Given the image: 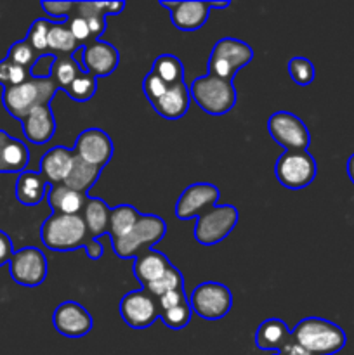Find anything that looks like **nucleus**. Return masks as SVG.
Wrapping results in <instances>:
<instances>
[{"label":"nucleus","instance_id":"nucleus-24","mask_svg":"<svg viewBox=\"0 0 354 355\" xmlns=\"http://www.w3.org/2000/svg\"><path fill=\"white\" fill-rule=\"evenodd\" d=\"M49 187L51 186L40 175V172H30V170H26V172L19 173V177H17L16 198L24 207H37L47 196Z\"/></svg>","mask_w":354,"mask_h":355},{"label":"nucleus","instance_id":"nucleus-2","mask_svg":"<svg viewBox=\"0 0 354 355\" xmlns=\"http://www.w3.org/2000/svg\"><path fill=\"white\" fill-rule=\"evenodd\" d=\"M292 340L309 355H333L347 343L344 329L321 318H305L297 322L292 329Z\"/></svg>","mask_w":354,"mask_h":355},{"label":"nucleus","instance_id":"nucleus-1","mask_svg":"<svg viewBox=\"0 0 354 355\" xmlns=\"http://www.w3.org/2000/svg\"><path fill=\"white\" fill-rule=\"evenodd\" d=\"M221 191L210 182H196L183 191L176 203V217L189 220L196 217L194 239L203 246L224 241L238 224V210L233 205H215Z\"/></svg>","mask_w":354,"mask_h":355},{"label":"nucleus","instance_id":"nucleus-19","mask_svg":"<svg viewBox=\"0 0 354 355\" xmlns=\"http://www.w3.org/2000/svg\"><path fill=\"white\" fill-rule=\"evenodd\" d=\"M30 163V149L19 139L0 130V173H23Z\"/></svg>","mask_w":354,"mask_h":355},{"label":"nucleus","instance_id":"nucleus-40","mask_svg":"<svg viewBox=\"0 0 354 355\" xmlns=\"http://www.w3.org/2000/svg\"><path fill=\"white\" fill-rule=\"evenodd\" d=\"M169 87L170 85H167V83L163 82L162 78H158L153 71H149L148 75L144 76V80H142V90H144V96L146 99L149 101V104H151L153 101L158 99V97H162Z\"/></svg>","mask_w":354,"mask_h":355},{"label":"nucleus","instance_id":"nucleus-8","mask_svg":"<svg viewBox=\"0 0 354 355\" xmlns=\"http://www.w3.org/2000/svg\"><path fill=\"white\" fill-rule=\"evenodd\" d=\"M191 311L205 321H219L231 311L233 295L228 286L221 283H201L191 293Z\"/></svg>","mask_w":354,"mask_h":355},{"label":"nucleus","instance_id":"nucleus-33","mask_svg":"<svg viewBox=\"0 0 354 355\" xmlns=\"http://www.w3.org/2000/svg\"><path fill=\"white\" fill-rule=\"evenodd\" d=\"M73 101L76 103H87V101L92 99L97 92V78L96 76L89 75V73H82L78 78H75V82L65 90Z\"/></svg>","mask_w":354,"mask_h":355},{"label":"nucleus","instance_id":"nucleus-16","mask_svg":"<svg viewBox=\"0 0 354 355\" xmlns=\"http://www.w3.org/2000/svg\"><path fill=\"white\" fill-rule=\"evenodd\" d=\"M118 62H120V54L113 44L97 40L83 47V69L96 78L110 76L117 69Z\"/></svg>","mask_w":354,"mask_h":355},{"label":"nucleus","instance_id":"nucleus-37","mask_svg":"<svg viewBox=\"0 0 354 355\" xmlns=\"http://www.w3.org/2000/svg\"><path fill=\"white\" fill-rule=\"evenodd\" d=\"M28 78H30V71H28V69L14 64L9 59H2V61H0V85H2L3 89L19 85V83L26 82Z\"/></svg>","mask_w":354,"mask_h":355},{"label":"nucleus","instance_id":"nucleus-44","mask_svg":"<svg viewBox=\"0 0 354 355\" xmlns=\"http://www.w3.org/2000/svg\"><path fill=\"white\" fill-rule=\"evenodd\" d=\"M14 255V246L10 238L7 236V232L0 231V267L6 266V263L10 262Z\"/></svg>","mask_w":354,"mask_h":355},{"label":"nucleus","instance_id":"nucleus-23","mask_svg":"<svg viewBox=\"0 0 354 355\" xmlns=\"http://www.w3.org/2000/svg\"><path fill=\"white\" fill-rule=\"evenodd\" d=\"M170 267H172V263H170V260L163 253L151 250V252L144 253V255L137 257L134 260L132 272L137 277L139 283L142 284V288H146L148 284L158 281Z\"/></svg>","mask_w":354,"mask_h":355},{"label":"nucleus","instance_id":"nucleus-42","mask_svg":"<svg viewBox=\"0 0 354 355\" xmlns=\"http://www.w3.org/2000/svg\"><path fill=\"white\" fill-rule=\"evenodd\" d=\"M56 62V55L45 54L35 61V64L30 68L31 78H51L52 66Z\"/></svg>","mask_w":354,"mask_h":355},{"label":"nucleus","instance_id":"nucleus-12","mask_svg":"<svg viewBox=\"0 0 354 355\" xmlns=\"http://www.w3.org/2000/svg\"><path fill=\"white\" fill-rule=\"evenodd\" d=\"M9 274L14 283L21 286H40L47 277V259L35 246H26L14 252L9 262Z\"/></svg>","mask_w":354,"mask_h":355},{"label":"nucleus","instance_id":"nucleus-4","mask_svg":"<svg viewBox=\"0 0 354 355\" xmlns=\"http://www.w3.org/2000/svg\"><path fill=\"white\" fill-rule=\"evenodd\" d=\"M58 85L52 78H28L16 87L3 89L2 104L7 113L16 120L24 116L40 106H49L58 94Z\"/></svg>","mask_w":354,"mask_h":355},{"label":"nucleus","instance_id":"nucleus-32","mask_svg":"<svg viewBox=\"0 0 354 355\" xmlns=\"http://www.w3.org/2000/svg\"><path fill=\"white\" fill-rule=\"evenodd\" d=\"M148 293H151L153 297L158 300L160 297H163L165 293H169V291H176V290H184V277H183V272H180L177 267H170L169 270H167L165 274H163L162 277H160L158 281H155V283L148 284V286L144 288Z\"/></svg>","mask_w":354,"mask_h":355},{"label":"nucleus","instance_id":"nucleus-9","mask_svg":"<svg viewBox=\"0 0 354 355\" xmlns=\"http://www.w3.org/2000/svg\"><path fill=\"white\" fill-rule=\"evenodd\" d=\"M274 172L281 186L287 189H304L316 179L318 165L307 151H285L278 158Z\"/></svg>","mask_w":354,"mask_h":355},{"label":"nucleus","instance_id":"nucleus-7","mask_svg":"<svg viewBox=\"0 0 354 355\" xmlns=\"http://www.w3.org/2000/svg\"><path fill=\"white\" fill-rule=\"evenodd\" d=\"M253 59V51L248 44L238 38H221L214 45L208 58V75L233 82L236 73Z\"/></svg>","mask_w":354,"mask_h":355},{"label":"nucleus","instance_id":"nucleus-14","mask_svg":"<svg viewBox=\"0 0 354 355\" xmlns=\"http://www.w3.org/2000/svg\"><path fill=\"white\" fill-rule=\"evenodd\" d=\"M170 10L174 26L180 31H196L207 23L210 9H228L229 2H160Z\"/></svg>","mask_w":354,"mask_h":355},{"label":"nucleus","instance_id":"nucleus-34","mask_svg":"<svg viewBox=\"0 0 354 355\" xmlns=\"http://www.w3.org/2000/svg\"><path fill=\"white\" fill-rule=\"evenodd\" d=\"M51 28L52 23L49 19H35L33 23H31L30 30H28L26 42L38 52V55L49 54L47 37Z\"/></svg>","mask_w":354,"mask_h":355},{"label":"nucleus","instance_id":"nucleus-47","mask_svg":"<svg viewBox=\"0 0 354 355\" xmlns=\"http://www.w3.org/2000/svg\"><path fill=\"white\" fill-rule=\"evenodd\" d=\"M125 9V2H106V16H118Z\"/></svg>","mask_w":354,"mask_h":355},{"label":"nucleus","instance_id":"nucleus-45","mask_svg":"<svg viewBox=\"0 0 354 355\" xmlns=\"http://www.w3.org/2000/svg\"><path fill=\"white\" fill-rule=\"evenodd\" d=\"M87 255H89L90 260H99L103 257V245H101L99 239H92L90 245L87 246Z\"/></svg>","mask_w":354,"mask_h":355},{"label":"nucleus","instance_id":"nucleus-29","mask_svg":"<svg viewBox=\"0 0 354 355\" xmlns=\"http://www.w3.org/2000/svg\"><path fill=\"white\" fill-rule=\"evenodd\" d=\"M47 47L49 54L52 55H73V52L80 49V45L73 38L68 24L52 23V28L47 37Z\"/></svg>","mask_w":354,"mask_h":355},{"label":"nucleus","instance_id":"nucleus-3","mask_svg":"<svg viewBox=\"0 0 354 355\" xmlns=\"http://www.w3.org/2000/svg\"><path fill=\"white\" fill-rule=\"evenodd\" d=\"M40 239L52 252H75L92 241L82 215L51 214L40 227Z\"/></svg>","mask_w":354,"mask_h":355},{"label":"nucleus","instance_id":"nucleus-46","mask_svg":"<svg viewBox=\"0 0 354 355\" xmlns=\"http://www.w3.org/2000/svg\"><path fill=\"white\" fill-rule=\"evenodd\" d=\"M280 355H309L307 352H305L304 349H302L301 345H297V343L294 342V340H290V342L285 345V349L281 350Z\"/></svg>","mask_w":354,"mask_h":355},{"label":"nucleus","instance_id":"nucleus-28","mask_svg":"<svg viewBox=\"0 0 354 355\" xmlns=\"http://www.w3.org/2000/svg\"><path fill=\"white\" fill-rule=\"evenodd\" d=\"M71 14L87 19L94 40H99L106 28V2H75Z\"/></svg>","mask_w":354,"mask_h":355},{"label":"nucleus","instance_id":"nucleus-15","mask_svg":"<svg viewBox=\"0 0 354 355\" xmlns=\"http://www.w3.org/2000/svg\"><path fill=\"white\" fill-rule=\"evenodd\" d=\"M52 324L66 338H82L92 329V315L76 302H62L52 315Z\"/></svg>","mask_w":354,"mask_h":355},{"label":"nucleus","instance_id":"nucleus-20","mask_svg":"<svg viewBox=\"0 0 354 355\" xmlns=\"http://www.w3.org/2000/svg\"><path fill=\"white\" fill-rule=\"evenodd\" d=\"M189 87L186 85V82H183L170 85L162 97L153 101L151 106L160 116L167 118V120H179L189 110Z\"/></svg>","mask_w":354,"mask_h":355},{"label":"nucleus","instance_id":"nucleus-35","mask_svg":"<svg viewBox=\"0 0 354 355\" xmlns=\"http://www.w3.org/2000/svg\"><path fill=\"white\" fill-rule=\"evenodd\" d=\"M38 58H40L38 52L35 51V49L28 44L26 38H24V40H19L16 42V44L10 45L6 59H9V61L14 62V64L21 66V68L30 71V68L35 64V61H37Z\"/></svg>","mask_w":354,"mask_h":355},{"label":"nucleus","instance_id":"nucleus-18","mask_svg":"<svg viewBox=\"0 0 354 355\" xmlns=\"http://www.w3.org/2000/svg\"><path fill=\"white\" fill-rule=\"evenodd\" d=\"M23 134L33 144H47L56 135V118L51 106H40L21 120Z\"/></svg>","mask_w":354,"mask_h":355},{"label":"nucleus","instance_id":"nucleus-41","mask_svg":"<svg viewBox=\"0 0 354 355\" xmlns=\"http://www.w3.org/2000/svg\"><path fill=\"white\" fill-rule=\"evenodd\" d=\"M40 7L52 19H65L66 23L75 9V2H40Z\"/></svg>","mask_w":354,"mask_h":355},{"label":"nucleus","instance_id":"nucleus-17","mask_svg":"<svg viewBox=\"0 0 354 355\" xmlns=\"http://www.w3.org/2000/svg\"><path fill=\"white\" fill-rule=\"evenodd\" d=\"M75 163L73 149L65 146H54L40 159V175L47 180L49 186H58L66 180Z\"/></svg>","mask_w":354,"mask_h":355},{"label":"nucleus","instance_id":"nucleus-22","mask_svg":"<svg viewBox=\"0 0 354 355\" xmlns=\"http://www.w3.org/2000/svg\"><path fill=\"white\" fill-rule=\"evenodd\" d=\"M87 194L76 193L65 184L51 186L47 191V201L52 208V214L59 215H82L87 203Z\"/></svg>","mask_w":354,"mask_h":355},{"label":"nucleus","instance_id":"nucleus-25","mask_svg":"<svg viewBox=\"0 0 354 355\" xmlns=\"http://www.w3.org/2000/svg\"><path fill=\"white\" fill-rule=\"evenodd\" d=\"M110 215L111 208L108 207L106 201L94 196L87 198L85 208L82 211V218L85 222L90 238L99 239L101 236L106 234L108 229H110Z\"/></svg>","mask_w":354,"mask_h":355},{"label":"nucleus","instance_id":"nucleus-36","mask_svg":"<svg viewBox=\"0 0 354 355\" xmlns=\"http://www.w3.org/2000/svg\"><path fill=\"white\" fill-rule=\"evenodd\" d=\"M288 73L298 87L311 85L314 80V64L305 58H292L288 61Z\"/></svg>","mask_w":354,"mask_h":355},{"label":"nucleus","instance_id":"nucleus-21","mask_svg":"<svg viewBox=\"0 0 354 355\" xmlns=\"http://www.w3.org/2000/svg\"><path fill=\"white\" fill-rule=\"evenodd\" d=\"M292 340V331L281 319L271 318L260 322L255 331V345L259 350L280 354Z\"/></svg>","mask_w":354,"mask_h":355},{"label":"nucleus","instance_id":"nucleus-27","mask_svg":"<svg viewBox=\"0 0 354 355\" xmlns=\"http://www.w3.org/2000/svg\"><path fill=\"white\" fill-rule=\"evenodd\" d=\"M139 217H141V214L132 205H118V207L111 208L110 229H108L111 241L127 236L135 225V222L139 220Z\"/></svg>","mask_w":354,"mask_h":355},{"label":"nucleus","instance_id":"nucleus-43","mask_svg":"<svg viewBox=\"0 0 354 355\" xmlns=\"http://www.w3.org/2000/svg\"><path fill=\"white\" fill-rule=\"evenodd\" d=\"M187 297L186 293H184V290H176V291H169V293H165L163 297L158 298V309H160V314L165 311H170V309L174 307H179V305L186 304Z\"/></svg>","mask_w":354,"mask_h":355},{"label":"nucleus","instance_id":"nucleus-38","mask_svg":"<svg viewBox=\"0 0 354 355\" xmlns=\"http://www.w3.org/2000/svg\"><path fill=\"white\" fill-rule=\"evenodd\" d=\"M191 305L189 302L179 305V307H174L170 311H165L160 314V321L170 329H183L189 324L191 321Z\"/></svg>","mask_w":354,"mask_h":355},{"label":"nucleus","instance_id":"nucleus-49","mask_svg":"<svg viewBox=\"0 0 354 355\" xmlns=\"http://www.w3.org/2000/svg\"><path fill=\"white\" fill-rule=\"evenodd\" d=\"M273 355H280V354H273Z\"/></svg>","mask_w":354,"mask_h":355},{"label":"nucleus","instance_id":"nucleus-30","mask_svg":"<svg viewBox=\"0 0 354 355\" xmlns=\"http://www.w3.org/2000/svg\"><path fill=\"white\" fill-rule=\"evenodd\" d=\"M83 71L80 68L78 62H75V59L71 55H56V62L52 66L51 78L54 80V83L58 85L59 90H66L75 78H78Z\"/></svg>","mask_w":354,"mask_h":355},{"label":"nucleus","instance_id":"nucleus-11","mask_svg":"<svg viewBox=\"0 0 354 355\" xmlns=\"http://www.w3.org/2000/svg\"><path fill=\"white\" fill-rule=\"evenodd\" d=\"M121 319L132 329H146L155 324L160 319L158 300L151 293L142 288V290L128 291L120 302Z\"/></svg>","mask_w":354,"mask_h":355},{"label":"nucleus","instance_id":"nucleus-6","mask_svg":"<svg viewBox=\"0 0 354 355\" xmlns=\"http://www.w3.org/2000/svg\"><path fill=\"white\" fill-rule=\"evenodd\" d=\"M194 103L212 116H222L235 107L238 94L233 82L217 78L214 75L198 76L189 89Z\"/></svg>","mask_w":354,"mask_h":355},{"label":"nucleus","instance_id":"nucleus-26","mask_svg":"<svg viewBox=\"0 0 354 355\" xmlns=\"http://www.w3.org/2000/svg\"><path fill=\"white\" fill-rule=\"evenodd\" d=\"M101 172H103L101 168L89 165V163L82 162V159L75 156V163H73L71 172H69V175L66 177V180L62 184H65L66 187H69V189L76 191V193L87 194V191L97 182Z\"/></svg>","mask_w":354,"mask_h":355},{"label":"nucleus","instance_id":"nucleus-13","mask_svg":"<svg viewBox=\"0 0 354 355\" xmlns=\"http://www.w3.org/2000/svg\"><path fill=\"white\" fill-rule=\"evenodd\" d=\"M73 153L82 162L103 170L113 158V141L101 128H87L76 137Z\"/></svg>","mask_w":354,"mask_h":355},{"label":"nucleus","instance_id":"nucleus-31","mask_svg":"<svg viewBox=\"0 0 354 355\" xmlns=\"http://www.w3.org/2000/svg\"><path fill=\"white\" fill-rule=\"evenodd\" d=\"M151 71L158 78H162L167 85H176V83L184 82V66L180 59L172 54H162L153 62Z\"/></svg>","mask_w":354,"mask_h":355},{"label":"nucleus","instance_id":"nucleus-10","mask_svg":"<svg viewBox=\"0 0 354 355\" xmlns=\"http://www.w3.org/2000/svg\"><path fill=\"white\" fill-rule=\"evenodd\" d=\"M267 130L273 141L288 153L307 151L311 144V134L304 121L288 111H278L271 114L267 120Z\"/></svg>","mask_w":354,"mask_h":355},{"label":"nucleus","instance_id":"nucleus-5","mask_svg":"<svg viewBox=\"0 0 354 355\" xmlns=\"http://www.w3.org/2000/svg\"><path fill=\"white\" fill-rule=\"evenodd\" d=\"M167 234V224L158 215L141 214L139 220L127 236L111 241L113 252L118 259H137L151 252L153 246L162 241Z\"/></svg>","mask_w":354,"mask_h":355},{"label":"nucleus","instance_id":"nucleus-48","mask_svg":"<svg viewBox=\"0 0 354 355\" xmlns=\"http://www.w3.org/2000/svg\"><path fill=\"white\" fill-rule=\"evenodd\" d=\"M347 175H349L351 182L354 184V155H351V158L347 159Z\"/></svg>","mask_w":354,"mask_h":355},{"label":"nucleus","instance_id":"nucleus-39","mask_svg":"<svg viewBox=\"0 0 354 355\" xmlns=\"http://www.w3.org/2000/svg\"><path fill=\"white\" fill-rule=\"evenodd\" d=\"M66 24H68L73 38H75L76 44H78L80 47H87V45H90L96 42L92 38V33H90L89 23H87V19H83L82 16L71 14V16L68 17V21H66Z\"/></svg>","mask_w":354,"mask_h":355}]
</instances>
